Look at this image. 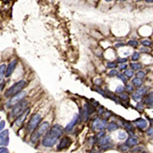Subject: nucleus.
Instances as JSON below:
<instances>
[{"label":"nucleus","instance_id":"44","mask_svg":"<svg viewBox=\"0 0 153 153\" xmlns=\"http://www.w3.org/2000/svg\"><path fill=\"white\" fill-rule=\"evenodd\" d=\"M125 44H123V43H118V44H116V48H119V47H123L124 46Z\"/></svg>","mask_w":153,"mask_h":153},{"label":"nucleus","instance_id":"13","mask_svg":"<svg viewBox=\"0 0 153 153\" xmlns=\"http://www.w3.org/2000/svg\"><path fill=\"white\" fill-rule=\"evenodd\" d=\"M137 139L134 137H130L129 139L126 140V142L125 143V145L128 147H133V146H136L137 145Z\"/></svg>","mask_w":153,"mask_h":153},{"label":"nucleus","instance_id":"3","mask_svg":"<svg viewBox=\"0 0 153 153\" xmlns=\"http://www.w3.org/2000/svg\"><path fill=\"white\" fill-rule=\"evenodd\" d=\"M49 123L48 122H44V123H42L41 125H40L39 128L38 129L37 131L35 132H34V134L32 135V142H36L38 139H39L40 136H42V135L45 133V132L48 131V130L49 129Z\"/></svg>","mask_w":153,"mask_h":153},{"label":"nucleus","instance_id":"2","mask_svg":"<svg viewBox=\"0 0 153 153\" xmlns=\"http://www.w3.org/2000/svg\"><path fill=\"white\" fill-rule=\"evenodd\" d=\"M28 103L26 100H21V102H19V103H17L13 107L11 112L12 116L17 118L23 113L25 111L27 107H28Z\"/></svg>","mask_w":153,"mask_h":153},{"label":"nucleus","instance_id":"28","mask_svg":"<svg viewBox=\"0 0 153 153\" xmlns=\"http://www.w3.org/2000/svg\"><path fill=\"white\" fill-rule=\"evenodd\" d=\"M146 92H147V90H146V88H140V89H139V90H137V91H136V93H139V95H141V96L145 95V94L146 93Z\"/></svg>","mask_w":153,"mask_h":153},{"label":"nucleus","instance_id":"26","mask_svg":"<svg viewBox=\"0 0 153 153\" xmlns=\"http://www.w3.org/2000/svg\"><path fill=\"white\" fill-rule=\"evenodd\" d=\"M139 57H140L139 52H134L133 54L132 55V58H131V59H132V60H133V61H136V60L139 59Z\"/></svg>","mask_w":153,"mask_h":153},{"label":"nucleus","instance_id":"27","mask_svg":"<svg viewBox=\"0 0 153 153\" xmlns=\"http://www.w3.org/2000/svg\"><path fill=\"white\" fill-rule=\"evenodd\" d=\"M136 76L139 79H142V78H144L145 76H146V74H145V72L142 71V70H139L136 74Z\"/></svg>","mask_w":153,"mask_h":153},{"label":"nucleus","instance_id":"17","mask_svg":"<svg viewBox=\"0 0 153 153\" xmlns=\"http://www.w3.org/2000/svg\"><path fill=\"white\" fill-rule=\"evenodd\" d=\"M5 70H6V66L5 64L0 65V81L3 79V76L5 74Z\"/></svg>","mask_w":153,"mask_h":153},{"label":"nucleus","instance_id":"10","mask_svg":"<svg viewBox=\"0 0 153 153\" xmlns=\"http://www.w3.org/2000/svg\"><path fill=\"white\" fill-rule=\"evenodd\" d=\"M78 119H79L78 115H77V114H75L74 117H73V119H72V120L70 121V122L67 124V126L65 127L64 129L65 131H66V132H70V131L74 127V125L77 123V122H78Z\"/></svg>","mask_w":153,"mask_h":153},{"label":"nucleus","instance_id":"37","mask_svg":"<svg viewBox=\"0 0 153 153\" xmlns=\"http://www.w3.org/2000/svg\"><path fill=\"white\" fill-rule=\"evenodd\" d=\"M125 127L126 128V129H127L128 130H133V127H132V125H131V124H130V123H125Z\"/></svg>","mask_w":153,"mask_h":153},{"label":"nucleus","instance_id":"1","mask_svg":"<svg viewBox=\"0 0 153 153\" xmlns=\"http://www.w3.org/2000/svg\"><path fill=\"white\" fill-rule=\"evenodd\" d=\"M26 82L25 81H20L17 82L16 84L12 85L9 90L5 91V97H10L12 96L15 95L17 93H20L21 90L25 87Z\"/></svg>","mask_w":153,"mask_h":153},{"label":"nucleus","instance_id":"24","mask_svg":"<svg viewBox=\"0 0 153 153\" xmlns=\"http://www.w3.org/2000/svg\"><path fill=\"white\" fill-rule=\"evenodd\" d=\"M142 44L143 45V47H148L150 46L151 44H152V42L149 41V40L148 39H145V40H142L141 42Z\"/></svg>","mask_w":153,"mask_h":153},{"label":"nucleus","instance_id":"49","mask_svg":"<svg viewBox=\"0 0 153 153\" xmlns=\"http://www.w3.org/2000/svg\"><path fill=\"white\" fill-rule=\"evenodd\" d=\"M97 153H100V152H97Z\"/></svg>","mask_w":153,"mask_h":153},{"label":"nucleus","instance_id":"48","mask_svg":"<svg viewBox=\"0 0 153 153\" xmlns=\"http://www.w3.org/2000/svg\"><path fill=\"white\" fill-rule=\"evenodd\" d=\"M121 1H124V0H121Z\"/></svg>","mask_w":153,"mask_h":153},{"label":"nucleus","instance_id":"23","mask_svg":"<svg viewBox=\"0 0 153 153\" xmlns=\"http://www.w3.org/2000/svg\"><path fill=\"white\" fill-rule=\"evenodd\" d=\"M124 75L127 76V77H129V78H131V77L133 76V75H134V70H125Z\"/></svg>","mask_w":153,"mask_h":153},{"label":"nucleus","instance_id":"25","mask_svg":"<svg viewBox=\"0 0 153 153\" xmlns=\"http://www.w3.org/2000/svg\"><path fill=\"white\" fill-rule=\"evenodd\" d=\"M128 44H129L130 46L137 47L138 46V44H139V43H138L137 41H135V40H130V41L128 42Z\"/></svg>","mask_w":153,"mask_h":153},{"label":"nucleus","instance_id":"41","mask_svg":"<svg viewBox=\"0 0 153 153\" xmlns=\"http://www.w3.org/2000/svg\"><path fill=\"white\" fill-rule=\"evenodd\" d=\"M118 61L119 63H125L127 61V58H119L118 59Z\"/></svg>","mask_w":153,"mask_h":153},{"label":"nucleus","instance_id":"31","mask_svg":"<svg viewBox=\"0 0 153 153\" xmlns=\"http://www.w3.org/2000/svg\"><path fill=\"white\" fill-rule=\"evenodd\" d=\"M124 87L122 86V85H119V86H118L117 87H116V92L117 93H122L124 91Z\"/></svg>","mask_w":153,"mask_h":153},{"label":"nucleus","instance_id":"21","mask_svg":"<svg viewBox=\"0 0 153 153\" xmlns=\"http://www.w3.org/2000/svg\"><path fill=\"white\" fill-rule=\"evenodd\" d=\"M130 67H132L133 70H139L142 68V65L140 64H137V63H132L130 64Z\"/></svg>","mask_w":153,"mask_h":153},{"label":"nucleus","instance_id":"7","mask_svg":"<svg viewBox=\"0 0 153 153\" xmlns=\"http://www.w3.org/2000/svg\"><path fill=\"white\" fill-rule=\"evenodd\" d=\"M9 143V133L7 130L0 133V146H6Z\"/></svg>","mask_w":153,"mask_h":153},{"label":"nucleus","instance_id":"12","mask_svg":"<svg viewBox=\"0 0 153 153\" xmlns=\"http://www.w3.org/2000/svg\"><path fill=\"white\" fill-rule=\"evenodd\" d=\"M28 113H29V109H26L25 112H24L23 113L21 114V116H19V118L16 121H15V124H16L18 126L21 125V124L23 123L24 121H25V119L26 118V116H28Z\"/></svg>","mask_w":153,"mask_h":153},{"label":"nucleus","instance_id":"47","mask_svg":"<svg viewBox=\"0 0 153 153\" xmlns=\"http://www.w3.org/2000/svg\"><path fill=\"white\" fill-rule=\"evenodd\" d=\"M107 2H111V1H113V0H106Z\"/></svg>","mask_w":153,"mask_h":153},{"label":"nucleus","instance_id":"18","mask_svg":"<svg viewBox=\"0 0 153 153\" xmlns=\"http://www.w3.org/2000/svg\"><path fill=\"white\" fill-rule=\"evenodd\" d=\"M119 128V125L115 123H109L108 126H107V130H109V132H113V131H115Z\"/></svg>","mask_w":153,"mask_h":153},{"label":"nucleus","instance_id":"19","mask_svg":"<svg viewBox=\"0 0 153 153\" xmlns=\"http://www.w3.org/2000/svg\"><path fill=\"white\" fill-rule=\"evenodd\" d=\"M83 115H84V121L87 120V117L89 116V110H88V107H87V104L84 105V110H83Z\"/></svg>","mask_w":153,"mask_h":153},{"label":"nucleus","instance_id":"32","mask_svg":"<svg viewBox=\"0 0 153 153\" xmlns=\"http://www.w3.org/2000/svg\"><path fill=\"white\" fill-rule=\"evenodd\" d=\"M119 139H121V140H123V139H125L126 138V133L125 132H120L119 133Z\"/></svg>","mask_w":153,"mask_h":153},{"label":"nucleus","instance_id":"43","mask_svg":"<svg viewBox=\"0 0 153 153\" xmlns=\"http://www.w3.org/2000/svg\"><path fill=\"white\" fill-rule=\"evenodd\" d=\"M148 134L149 135V136H152V127H151L150 129L148 130Z\"/></svg>","mask_w":153,"mask_h":153},{"label":"nucleus","instance_id":"30","mask_svg":"<svg viewBox=\"0 0 153 153\" xmlns=\"http://www.w3.org/2000/svg\"><path fill=\"white\" fill-rule=\"evenodd\" d=\"M117 75H118L119 79L122 80V81H123L124 82L125 84H126V83H127V79L125 78V75H124V74H117Z\"/></svg>","mask_w":153,"mask_h":153},{"label":"nucleus","instance_id":"42","mask_svg":"<svg viewBox=\"0 0 153 153\" xmlns=\"http://www.w3.org/2000/svg\"><path fill=\"white\" fill-rule=\"evenodd\" d=\"M119 97H120L121 98H123V100H128V96L126 95V94H120Z\"/></svg>","mask_w":153,"mask_h":153},{"label":"nucleus","instance_id":"33","mask_svg":"<svg viewBox=\"0 0 153 153\" xmlns=\"http://www.w3.org/2000/svg\"><path fill=\"white\" fill-rule=\"evenodd\" d=\"M117 74H118V71H117L116 69H113V70H111L110 71H109V76H116V75H117Z\"/></svg>","mask_w":153,"mask_h":153},{"label":"nucleus","instance_id":"46","mask_svg":"<svg viewBox=\"0 0 153 153\" xmlns=\"http://www.w3.org/2000/svg\"><path fill=\"white\" fill-rule=\"evenodd\" d=\"M146 2L148 3H152L153 2V0H146Z\"/></svg>","mask_w":153,"mask_h":153},{"label":"nucleus","instance_id":"22","mask_svg":"<svg viewBox=\"0 0 153 153\" xmlns=\"http://www.w3.org/2000/svg\"><path fill=\"white\" fill-rule=\"evenodd\" d=\"M145 103L152 106V93L149 94V95L146 97V99L145 100Z\"/></svg>","mask_w":153,"mask_h":153},{"label":"nucleus","instance_id":"4","mask_svg":"<svg viewBox=\"0 0 153 153\" xmlns=\"http://www.w3.org/2000/svg\"><path fill=\"white\" fill-rule=\"evenodd\" d=\"M26 97V92L25 91H21L20 93H17L15 95L12 96V98L10 99L7 103H6V107L7 108L14 107L15 105L21 102V100H24V98Z\"/></svg>","mask_w":153,"mask_h":153},{"label":"nucleus","instance_id":"16","mask_svg":"<svg viewBox=\"0 0 153 153\" xmlns=\"http://www.w3.org/2000/svg\"><path fill=\"white\" fill-rule=\"evenodd\" d=\"M109 141H110V137H103L100 140V146H106L107 144H109Z\"/></svg>","mask_w":153,"mask_h":153},{"label":"nucleus","instance_id":"50","mask_svg":"<svg viewBox=\"0 0 153 153\" xmlns=\"http://www.w3.org/2000/svg\"><path fill=\"white\" fill-rule=\"evenodd\" d=\"M0 119H1V117H0Z\"/></svg>","mask_w":153,"mask_h":153},{"label":"nucleus","instance_id":"15","mask_svg":"<svg viewBox=\"0 0 153 153\" xmlns=\"http://www.w3.org/2000/svg\"><path fill=\"white\" fill-rule=\"evenodd\" d=\"M132 84H133L135 87H140L142 85V84H143L142 79H139L138 77H136V78H134V79L132 80Z\"/></svg>","mask_w":153,"mask_h":153},{"label":"nucleus","instance_id":"35","mask_svg":"<svg viewBox=\"0 0 153 153\" xmlns=\"http://www.w3.org/2000/svg\"><path fill=\"white\" fill-rule=\"evenodd\" d=\"M0 153H9L8 148H5V147H1L0 148Z\"/></svg>","mask_w":153,"mask_h":153},{"label":"nucleus","instance_id":"6","mask_svg":"<svg viewBox=\"0 0 153 153\" xmlns=\"http://www.w3.org/2000/svg\"><path fill=\"white\" fill-rule=\"evenodd\" d=\"M42 120V116L40 114H35V115H33L32 119L29 121V123H28V130L29 132H32L34 130L37 128V126L38 125V124L40 123Z\"/></svg>","mask_w":153,"mask_h":153},{"label":"nucleus","instance_id":"8","mask_svg":"<svg viewBox=\"0 0 153 153\" xmlns=\"http://www.w3.org/2000/svg\"><path fill=\"white\" fill-rule=\"evenodd\" d=\"M17 64H18V60H12V61H11V62L9 63L7 69L5 70V76H6V77H9V76L12 75V74L13 73V71H14L15 68L16 67Z\"/></svg>","mask_w":153,"mask_h":153},{"label":"nucleus","instance_id":"39","mask_svg":"<svg viewBox=\"0 0 153 153\" xmlns=\"http://www.w3.org/2000/svg\"><path fill=\"white\" fill-rule=\"evenodd\" d=\"M99 121H100V119H97L95 120V122L93 123V129L94 130V129H96L97 128V124L98 123H99Z\"/></svg>","mask_w":153,"mask_h":153},{"label":"nucleus","instance_id":"36","mask_svg":"<svg viewBox=\"0 0 153 153\" xmlns=\"http://www.w3.org/2000/svg\"><path fill=\"white\" fill-rule=\"evenodd\" d=\"M5 121L3 120L0 122V132L2 131V130L4 129V127H5Z\"/></svg>","mask_w":153,"mask_h":153},{"label":"nucleus","instance_id":"40","mask_svg":"<svg viewBox=\"0 0 153 153\" xmlns=\"http://www.w3.org/2000/svg\"><path fill=\"white\" fill-rule=\"evenodd\" d=\"M126 67H127V64H119V69L120 70H124L126 68Z\"/></svg>","mask_w":153,"mask_h":153},{"label":"nucleus","instance_id":"45","mask_svg":"<svg viewBox=\"0 0 153 153\" xmlns=\"http://www.w3.org/2000/svg\"><path fill=\"white\" fill-rule=\"evenodd\" d=\"M140 51H142V52H144V51H147V52H148V49H146V48H140Z\"/></svg>","mask_w":153,"mask_h":153},{"label":"nucleus","instance_id":"29","mask_svg":"<svg viewBox=\"0 0 153 153\" xmlns=\"http://www.w3.org/2000/svg\"><path fill=\"white\" fill-rule=\"evenodd\" d=\"M105 133H106V132H105L104 131H101V132H99L97 133V135L96 136V139H97V140H99V139H100L101 138H103V136L105 135Z\"/></svg>","mask_w":153,"mask_h":153},{"label":"nucleus","instance_id":"14","mask_svg":"<svg viewBox=\"0 0 153 153\" xmlns=\"http://www.w3.org/2000/svg\"><path fill=\"white\" fill-rule=\"evenodd\" d=\"M107 120H106V119H103V120L99 121V123H98L97 128L99 130H102L107 127Z\"/></svg>","mask_w":153,"mask_h":153},{"label":"nucleus","instance_id":"20","mask_svg":"<svg viewBox=\"0 0 153 153\" xmlns=\"http://www.w3.org/2000/svg\"><path fill=\"white\" fill-rule=\"evenodd\" d=\"M132 99L136 101V102H140L142 100V96L139 95V93H133L132 94Z\"/></svg>","mask_w":153,"mask_h":153},{"label":"nucleus","instance_id":"11","mask_svg":"<svg viewBox=\"0 0 153 153\" xmlns=\"http://www.w3.org/2000/svg\"><path fill=\"white\" fill-rule=\"evenodd\" d=\"M135 123H136V125L139 129H141V130L146 129V126H147V122H146V119H138L135 121Z\"/></svg>","mask_w":153,"mask_h":153},{"label":"nucleus","instance_id":"34","mask_svg":"<svg viewBox=\"0 0 153 153\" xmlns=\"http://www.w3.org/2000/svg\"><path fill=\"white\" fill-rule=\"evenodd\" d=\"M116 66L117 65L113 62H109L107 64V67L108 68H115V67H116Z\"/></svg>","mask_w":153,"mask_h":153},{"label":"nucleus","instance_id":"38","mask_svg":"<svg viewBox=\"0 0 153 153\" xmlns=\"http://www.w3.org/2000/svg\"><path fill=\"white\" fill-rule=\"evenodd\" d=\"M126 89L129 92H132L133 91V87H132V84H127L126 86Z\"/></svg>","mask_w":153,"mask_h":153},{"label":"nucleus","instance_id":"9","mask_svg":"<svg viewBox=\"0 0 153 153\" xmlns=\"http://www.w3.org/2000/svg\"><path fill=\"white\" fill-rule=\"evenodd\" d=\"M70 143H71V140L69 137H65L60 141V142L58 146V150H62L64 148H67L70 145Z\"/></svg>","mask_w":153,"mask_h":153},{"label":"nucleus","instance_id":"5","mask_svg":"<svg viewBox=\"0 0 153 153\" xmlns=\"http://www.w3.org/2000/svg\"><path fill=\"white\" fill-rule=\"evenodd\" d=\"M58 139V137L48 132L47 133L46 136L44 137L42 140V145L46 147H52L53 146H54V144H56Z\"/></svg>","mask_w":153,"mask_h":153}]
</instances>
